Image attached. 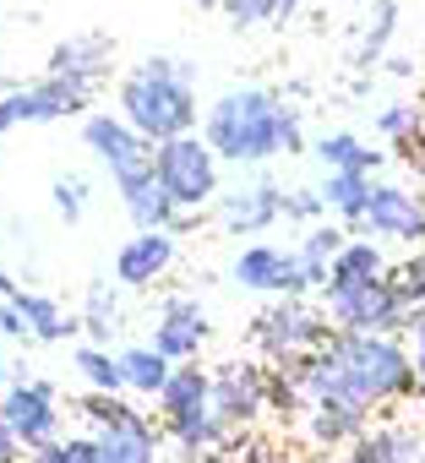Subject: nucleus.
Instances as JSON below:
<instances>
[{"mask_svg":"<svg viewBox=\"0 0 425 463\" xmlns=\"http://www.w3.org/2000/svg\"><path fill=\"white\" fill-rule=\"evenodd\" d=\"M284 218V191L273 185L268 164L257 169L251 185H235V191H219V202H212V223L224 229V235H241V241H257L268 235V229Z\"/></svg>","mask_w":425,"mask_h":463,"instance_id":"nucleus-12","label":"nucleus"},{"mask_svg":"<svg viewBox=\"0 0 425 463\" xmlns=\"http://www.w3.org/2000/svg\"><path fill=\"white\" fill-rule=\"evenodd\" d=\"M300 371L306 403L311 398H338L365 414H382L403 398H414V360L403 333H333ZM306 414V409H300Z\"/></svg>","mask_w":425,"mask_h":463,"instance_id":"nucleus-1","label":"nucleus"},{"mask_svg":"<svg viewBox=\"0 0 425 463\" xmlns=\"http://www.w3.org/2000/svg\"><path fill=\"white\" fill-rule=\"evenodd\" d=\"M207 338H212V322H207V306H202L191 289H175V295L158 300V311H153V338H147L153 349H164V354L180 365V360H202Z\"/></svg>","mask_w":425,"mask_h":463,"instance_id":"nucleus-14","label":"nucleus"},{"mask_svg":"<svg viewBox=\"0 0 425 463\" xmlns=\"http://www.w3.org/2000/svg\"><path fill=\"white\" fill-rule=\"evenodd\" d=\"M365 425H371V414L354 409V403H338V398H311L306 414H300V430L316 452H344Z\"/></svg>","mask_w":425,"mask_h":463,"instance_id":"nucleus-19","label":"nucleus"},{"mask_svg":"<svg viewBox=\"0 0 425 463\" xmlns=\"http://www.w3.org/2000/svg\"><path fill=\"white\" fill-rule=\"evenodd\" d=\"M109 61H115V39L99 33V28H88V33L61 39V44L50 50V61H44V71H50V77H66V82H82V88L99 93L104 77H109Z\"/></svg>","mask_w":425,"mask_h":463,"instance_id":"nucleus-18","label":"nucleus"},{"mask_svg":"<svg viewBox=\"0 0 425 463\" xmlns=\"http://www.w3.org/2000/svg\"><path fill=\"white\" fill-rule=\"evenodd\" d=\"M354 6H376V0H354Z\"/></svg>","mask_w":425,"mask_h":463,"instance_id":"nucleus-45","label":"nucleus"},{"mask_svg":"<svg viewBox=\"0 0 425 463\" xmlns=\"http://www.w3.org/2000/svg\"><path fill=\"white\" fill-rule=\"evenodd\" d=\"M349 235L354 229L349 223H327V218H316V223H306L300 229V241H295V262H300V279H306V289L316 295L322 284H327V273H333V262H338V251L349 246Z\"/></svg>","mask_w":425,"mask_h":463,"instance_id":"nucleus-20","label":"nucleus"},{"mask_svg":"<svg viewBox=\"0 0 425 463\" xmlns=\"http://www.w3.org/2000/svg\"><path fill=\"white\" fill-rule=\"evenodd\" d=\"M403 344L414 360V398H425V300L403 311Z\"/></svg>","mask_w":425,"mask_h":463,"instance_id":"nucleus-36","label":"nucleus"},{"mask_svg":"<svg viewBox=\"0 0 425 463\" xmlns=\"http://www.w3.org/2000/svg\"><path fill=\"white\" fill-rule=\"evenodd\" d=\"M0 403H6V414H12L17 436L28 441V452L61 436V392H55V382H44V376H17L6 392H0Z\"/></svg>","mask_w":425,"mask_h":463,"instance_id":"nucleus-15","label":"nucleus"},{"mask_svg":"<svg viewBox=\"0 0 425 463\" xmlns=\"http://www.w3.org/2000/svg\"><path fill=\"white\" fill-rule=\"evenodd\" d=\"M12 88H23V82H17V77H0V99H6Z\"/></svg>","mask_w":425,"mask_h":463,"instance_id":"nucleus-42","label":"nucleus"},{"mask_svg":"<svg viewBox=\"0 0 425 463\" xmlns=\"http://www.w3.org/2000/svg\"><path fill=\"white\" fill-rule=\"evenodd\" d=\"M17 289H23V284H17V279H12L6 268H0V295H6V300H17Z\"/></svg>","mask_w":425,"mask_h":463,"instance_id":"nucleus-40","label":"nucleus"},{"mask_svg":"<svg viewBox=\"0 0 425 463\" xmlns=\"http://www.w3.org/2000/svg\"><path fill=\"white\" fill-rule=\"evenodd\" d=\"M115 109L147 137V142H169L180 131L202 126V104H196V66L175 61V55H147L131 71H120L115 82Z\"/></svg>","mask_w":425,"mask_h":463,"instance_id":"nucleus-2","label":"nucleus"},{"mask_svg":"<svg viewBox=\"0 0 425 463\" xmlns=\"http://www.w3.org/2000/svg\"><path fill=\"white\" fill-rule=\"evenodd\" d=\"M376 137L392 142V147H414V142L425 137V104H414V99L382 104V109H376Z\"/></svg>","mask_w":425,"mask_h":463,"instance_id":"nucleus-32","label":"nucleus"},{"mask_svg":"<svg viewBox=\"0 0 425 463\" xmlns=\"http://www.w3.org/2000/svg\"><path fill=\"white\" fill-rule=\"evenodd\" d=\"M327 463H344V458H327Z\"/></svg>","mask_w":425,"mask_h":463,"instance_id":"nucleus-47","label":"nucleus"},{"mask_svg":"<svg viewBox=\"0 0 425 463\" xmlns=\"http://www.w3.org/2000/svg\"><path fill=\"white\" fill-rule=\"evenodd\" d=\"M164 441L180 452L175 463H191V458H219L230 441H235V430L212 414V409H196V414H180V420H164Z\"/></svg>","mask_w":425,"mask_h":463,"instance_id":"nucleus-21","label":"nucleus"},{"mask_svg":"<svg viewBox=\"0 0 425 463\" xmlns=\"http://www.w3.org/2000/svg\"><path fill=\"white\" fill-rule=\"evenodd\" d=\"M82 147L109 169V180H115V191H126V185H137V180H147L158 164H153V142L120 115V109H88L82 115Z\"/></svg>","mask_w":425,"mask_h":463,"instance_id":"nucleus-7","label":"nucleus"},{"mask_svg":"<svg viewBox=\"0 0 425 463\" xmlns=\"http://www.w3.org/2000/svg\"><path fill=\"white\" fill-rule=\"evenodd\" d=\"M153 403H158V425L180 420V414H196V409H212V371L202 360H180Z\"/></svg>","mask_w":425,"mask_h":463,"instance_id":"nucleus-22","label":"nucleus"},{"mask_svg":"<svg viewBox=\"0 0 425 463\" xmlns=\"http://www.w3.org/2000/svg\"><path fill=\"white\" fill-rule=\"evenodd\" d=\"M371 180H376V175H365V169H327V175H322L327 213H333L338 223L360 229V213H365V202H371Z\"/></svg>","mask_w":425,"mask_h":463,"instance_id":"nucleus-26","label":"nucleus"},{"mask_svg":"<svg viewBox=\"0 0 425 463\" xmlns=\"http://www.w3.org/2000/svg\"><path fill=\"white\" fill-rule=\"evenodd\" d=\"M88 191H93V185H88L82 175H61V180L50 185V196H55V218H61L66 229L82 223V213H88Z\"/></svg>","mask_w":425,"mask_h":463,"instance_id":"nucleus-34","label":"nucleus"},{"mask_svg":"<svg viewBox=\"0 0 425 463\" xmlns=\"http://www.w3.org/2000/svg\"><path fill=\"white\" fill-rule=\"evenodd\" d=\"M120 289H126L120 279H115V284H109V279H93V284L82 289V311H77V317H82L88 344H104V349H109V344L120 338V322H126V311H120Z\"/></svg>","mask_w":425,"mask_h":463,"instance_id":"nucleus-25","label":"nucleus"},{"mask_svg":"<svg viewBox=\"0 0 425 463\" xmlns=\"http://www.w3.org/2000/svg\"><path fill=\"white\" fill-rule=\"evenodd\" d=\"M392 33H398V0H376L371 17H365V33H360V44H354V66H365V71L382 66Z\"/></svg>","mask_w":425,"mask_h":463,"instance_id":"nucleus-31","label":"nucleus"},{"mask_svg":"<svg viewBox=\"0 0 425 463\" xmlns=\"http://www.w3.org/2000/svg\"><path fill=\"white\" fill-rule=\"evenodd\" d=\"M311 158H316L322 169H365V175H376V169L387 164V153H376V147H371L365 137H354V131H327V137H316Z\"/></svg>","mask_w":425,"mask_h":463,"instance_id":"nucleus-27","label":"nucleus"},{"mask_svg":"<svg viewBox=\"0 0 425 463\" xmlns=\"http://www.w3.org/2000/svg\"><path fill=\"white\" fill-rule=\"evenodd\" d=\"M344 463H425V425L420 420H371L344 447Z\"/></svg>","mask_w":425,"mask_h":463,"instance_id":"nucleus-17","label":"nucleus"},{"mask_svg":"<svg viewBox=\"0 0 425 463\" xmlns=\"http://www.w3.org/2000/svg\"><path fill=\"white\" fill-rule=\"evenodd\" d=\"M230 284L246 295H311L295 262V246H273V241H251L241 246V257L230 262Z\"/></svg>","mask_w":425,"mask_h":463,"instance_id":"nucleus-13","label":"nucleus"},{"mask_svg":"<svg viewBox=\"0 0 425 463\" xmlns=\"http://www.w3.org/2000/svg\"><path fill=\"white\" fill-rule=\"evenodd\" d=\"M6 131H12V115H6V109H0V137H6Z\"/></svg>","mask_w":425,"mask_h":463,"instance_id":"nucleus-44","label":"nucleus"},{"mask_svg":"<svg viewBox=\"0 0 425 463\" xmlns=\"http://www.w3.org/2000/svg\"><path fill=\"white\" fill-rule=\"evenodd\" d=\"M316 300L327 306L333 327L344 333H403V311H409L387 273L371 284H322Z\"/></svg>","mask_w":425,"mask_h":463,"instance_id":"nucleus-8","label":"nucleus"},{"mask_svg":"<svg viewBox=\"0 0 425 463\" xmlns=\"http://www.w3.org/2000/svg\"><path fill=\"white\" fill-rule=\"evenodd\" d=\"M12 382H17V365H6V354H0V392H6Z\"/></svg>","mask_w":425,"mask_h":463,"instance_id":"nucleus-41","label":"nucleus"},{"mask_svg":"<svg viewBox=\"0 0 425 463\" xmlns=\"http://www.w3.org/2000/svg\"><path fill=\"white\" fill-rule=\"evenodd\" d=\"M17 311H23V322H28V333H33V344H66V338H77L82 333V317H71L55 295H44V289H17V300H12Z\"/></svg>","mask_w":425,"mask_h":463,"instance_id":"nucleus-24","label":"nucleus"},{"mask_svg":"<svg viewBox=\"0 0 425 463\" xmlns=\"http://www.w3.org/2000/svg\"><path fill=\"white\" fill-rule=\"evenodd\" d=\"M333 333L338 327H333V317L316 295H273L251 317V349L268 365H306Z\"/></svg>","mask_w":425,"mask_h":463,"instance_id":"nucleus-5","label":"nucleus"},{"mask_svg":"<svg viewBox=\"0 0 425 463\" xmlns=\"http://www.w3.org/2000/svg\"><path fill=\"white\" fill-rule=\"evenodd\" d=\"M354 235L420 251L425 246V191L420 185H398V180H371V202L360 213Z\"/></svg>","mask_w":425,"mask_h":463,"instance_id":"nucleus-9","label":"nucleus"},{"mask_svg":"<svg viewBox=\"0 0 425 463\" xmlns=\"http://www.w3.org/2000/svg\"><path fill=\"white\" fill-rule=\"evenodd\" d=\"M77 420L99 447V463H158L164 458V425L131 403V392H82Z\"/></svg>","mask_w":425,"mask_h":463,"instance_id":"nucleus-4","label":"nucleus"},{"mask_svg":"<svg viewBox=\"0 0 425 463\" xmlns=\"http://www.w3.org/2000/svg\"><path fill=\"white\" fill-rule=\"evenodd\" d=\"M202 137L224 164L262 169L284 158V93L273 88H224L202 109Z\"/></svg>","mask_w":425,"mask_h":463,"instance_id":"nucleus-3","label":"nucleus"},{"mask_svg":"<svg viewBox=\"0 0 425 463\" xmlns=\"http://www.w3.org/2000/svg\"><path fill=\"white\" fill-rule=\"evenodd\" d=\"M196 6H202V12H219V6H224V0H196Z\"/></svg>","mask_w":425,"mask_h":463,"instance_id":"nucleus-43","label":"nucleus"},{"mask_svg":"<svg viewBox=\"0 0 425 463\" xmlns=\"http://www.w3.org/2000/svg\"><path fill=\"white\" fill-rule=\"evenodd\" d=\"M175 257H180V235H175V229H137V235L115 251V279L126 289H153V284H164Z\"/></svg>","mask_w":425,"mask_h":463,"instance_id":"nucleus-16","label":"nucleus"},{"mask_svg":"<svg viewBox=\"0 0 425 463\" xmlns=\"http://www.w3.org/2000/svg\"><path fill=\"white\" fill-rule=\"evenodd\" d=\"M316 218H327V196H322V185H295V191H284V223H316Z\"/></svg>","mask_w":425,"mask_h":463,"instance_id":"nucleus-35","label":"nucleus"},{"mask_svg":"<svg viewBox=\"0 0 425 463\" xmlns=\"http://www.w3.org/2000/svg\"><path fill=\"white\" fill-rule=\"evenodd\" d=\"M273 409V365L268 360H224L212 365V414L230 430L257 425Z\"/></svg>","mask_w":425,"mask_h":463,"instance_id":"nucleus-10","label":"nucleus"},{"mask_svg":"<svg viewBox=\"0 0 425 463\" xmlns=\"http://www.w3.org/2000/svg\"><path fill=\"white\" fill-rule=\"evenodd\" d=\"M153 164H158V180L169 185V196L180 202V213H202L219 202L224 180H219V153H212V142L196 131H180L169 142H153Z\"/></svg>","mask_w":425,"mask_h":463,"instance_id":"nucleus-6","label":"nucleus"},{"mask_svg":"<svg viewBox=\"0 0 425 463\" xmlns=\"http://www.w3.org/2000/svg\"><path fill=\"white\" fill-rule=\"evenodd\" d=\"M0 338H17V344H28L33 333H28V322H23V311L6 300V295H0Z\"/></svg>","mask_w":425,"mask_h":463,"instance_id":"nucleus-39","label":"nucleus"},{"mask_svg":"<svg viewBox=\"0 0 425 463\" xmlns=\"http://www.w3.org/2000/svg\"><path fill=\"white\" fill-rule=\"evenodd\" d=\"M71 371H77L93 392H131V387H126L120 349H104V344H77V349H71Z\"/></svg>","mask_w":425,"mask_h":463,"instance_id":"nucleus-30","label":"nucleus"},{"mask_svg":"<svg viewBox=\"0 0 425 463\" xmlns=\"http://www.w3.org/2000/svg\"><path fill=\"white\" fill-rule=\"evenodd\" d=\"M420 268H425V246H420Z\"/></svg>","mask_w":425,"mask_h":463,"instance_id":"nucleus-46","label":"nucleus"},{"mask_svg":"<svg viewBox=\"0 0 425 463\" xmlns=\"http://www.w3.org/2000/svg\"><path fill=\"white\" fill-rule=\"evenodd\" d=\"M120 365H126L131 398H158L164 382H169V371H175V360H169L164 349H153V344H126V349H120Z\"/></svg>","mask_w":425,"mask_h":463,"instance_id":"nucleus-28","label":"nucleus"},{"mask_svg":"<svg viewBox=\"0 0 425 463\" xmlns=\"http://www.w3.org/2000/svg\"><path fill=\"white\" fill-rule=\"evenodd\" d=\"M0 109L12 115V126H55V120H77L93 109V88L82 82H66V77H39V82H23L0 99Z\"/></svg>","mask_w":425,"mask_h":463,"instance_id":"nucleus-11","label":"nucleus"},{"mask_svg":"<svg viewBox=\"0 0 425 463\" xmlns=\"http://www.w3.org/2000/svg\"><path fill=\"white\" fill-rule=\"evenodd\" d=\"M28 463H99V447H93L88 430H77V436H55V441L33 447Z\"/></svg>","mask_w":425,"mask_h":463,"instance_id":"nucleus-33","label":"nucleus"},{"mask_svg":"<svg viewBox=\"0 0 425 463\" xmlns=\"http://www.w3.org/2000/svg\"><path fill=\"white\" fill-rule=\"evenodd\" d=\"M115 196H120V213L131 218V229H175V223H180V202L169 196V185L158 180V169H153L147 180L115 191Z\"/></svg>","mask_w":425,"mask_h":463,"instance_id":"nucleus-23","label":"nucleus"},{"mask_svg":"<svg viewBox=\"0 0 425 463\" xmlns=\"http://www.w3.org/2000/svg\"><path fill=\"white\" fill-rule=\"evenodd\" d=\"M0 463H28V441L17 436V425H12V414H6V403H0Z\"/></svg>","mask_w":425,"mask_h":463,"instance_id":"nucleus-38","label":"nucleus"},{"mask_svg":"<svg viewBox=\"0 0 425 463\" xmlns=\"http://www.w3.org/2000/svg\"><path fill=\"white\" fill-rule=\"evenodd\" d=\"M387 279H392V289L403 295V306H420V300H425V268H420V251H409L403 262H392Z\"/></svg>","mask_w":425,"mask_h":463,"instance_id":"nucleus-37","label":"nucleus"},{"mask_svg":"<svg viewBox=\"0 0 425 463\" xmlns=\"http://www.w3.org/2000/svg\"><path fill=\"white\" fill-rule=\"evenodd\" d=\"M387 268H392V262H387L382 241H371V235H349V246L338 251L327 284H371V279H382Z\"/></svg>","mask_w":425,"mask_h":463,"instance_id":"nucleus-29","label":"nucleus"}]
</instances>
